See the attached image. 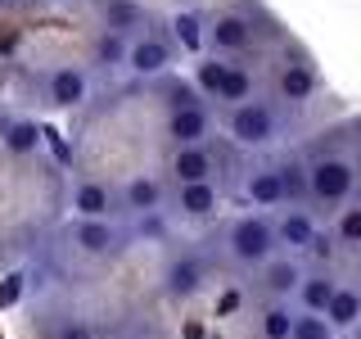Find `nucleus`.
Wrapping results in <instances>:
<instances>
[{"instance_id": "obj_30", "label": "nucleus", "mask_w": 361, "mask_h": 339, "mask_svg": "<svg viewBox=\"0 0 361 339\" xmlns=\"http://www.w3.org/2000/svg\"><path fill=\"white\" fill-rule=\"evenodd\" d=\"M118 54H122V41H118V37H113V32H109V37L99 41V59H109V64H113V59H118Z\"/></svg>"}, {"instance_id": "obj_3", "label": "nucleus", "mask_w": 361, "mask_h": 339, "mask_svg": "<svg viewBox=\"0 0 361 339\" xmlns=\"http://www.w3.org/2000/svg\"><path fill=\"white\" fill-rule=\"evenodd\" d=\"M271 249H276V231H271L267 222L244 218V222L231 226V254L240 258V263H267Z\"/></svg>"}, {"instance_id": "obj_6", "label": "nucleus", "mask_w": 361, "mask_h": 339, "mask_svg": "<svg viewBox=\"0 0 361 339\" xmlns=\"http://www.w3.org/2000/svg\"><path fill=\"white\" fill-rule=\"evenodd\" d=\"M127 64H131V73L154 77V73H163V68L172 64V50H167L163 37H140V41L127 50Z\"/></svg>"}, {"instance_id": "obj_21", "label": "nucleus", "mask_w": 361, "mask_h": 339, "mask_svg": "<svg viewBox=\"0 0 361 339\" xmlns=\"http://www.w3.org/2000/svg\"><path fill=\"white\" fill-rule=\"evenodd\" d=\"M293 316L285 312V308H267V316H262V335L267 339H293Z\"/></svg>"}, {"instance_id": "obj_1", "label": "nucleus", "mask_w": 361, "mask_h": 339, "mask_svg": "<svg viewBox=\"0 0 361 339\" xmlns=\"http://www.w3.org/2000/svg\"><path fill=\"white\" fill-rule=\"evenodd\" d=\"M307 181H312V190L307 195L312 199H321V203H343L348 195H353V163L348 158H316V163L307 167Z\"/></svg>"}, {"instance_id": "obj_2", "label": "nucleus", "mask_w": 361, "mask_h": 339, "mask_svg": "<svg viewBox=\"0 0 361 339\" xmlns=\"http://www.w3.org/2000/svg\"><path fill=\"white\" fill-rule=\"evenodd\" d=\"M226 127H231V136L240 145H267L271 136H276V109L271 105H262V100H244V105H235L231 109V122H226Z\"/></svg>"}, {"instance_id": "obj_29", "label": "nucleus", "mask_w": 361, "mask_h": 339, "mask_svg": "<svg viewBox=\"0 0 361 339\" xmlns=\"http://www.w3.org/2000/svg\"><path fill=\"white\" fill-rule=\"evenodd\" d=\"M293 339H330V335H325V321H321V316H302V321L293 326Z\"/></svg>"}, {"instance_id": "obj_32", "label": "nucleus", "mask_w": 361, "mask_h": 339, "mask_svg": "<svg viewBox=\"0 0 361 339\" xmlns=\"http://www.w3.org/2000/svg\"><path fill=\"white\" fill-rule=\"evenodd\" d=\"M0 5H5V0H0Z\"/></svg>"}, {"instance_id": "obj_22", "label": "nucleus", "mask_w": 361, "mask_h": 339, "mask_svg": "<svg viewBox=\"0 0 361 339\" xmlns=\"http://www.w3.org/2000/svg\"><path fill=\"white\" fill-rule=\"evenodd\" d=\"M172 28H176V41L180 45H185V50H203V23L195 18V14H176V23H172Z\"/></svg>"}, {"instance_id": "obj_23", "label": "nucleus", "mask_w": 361, "mask_h": 339, "mask_svg": "<svg viewBox=\"0 0 361 339\" xmlns=\"http://www.w3.org/2000/svg\"><path fill=\"white\" fill-rule=\"evenodd\" d=\"M248 90H253V82H248V73H240V68H231V73H226V82H221V95H217V100H235V105H244V100H248Z\"/></svg>"}, {"instance_id": "obj_27", "label": "nucleus", "mask_w": 361, "mask_h": 339, "mask_svg": "<svg viewBox=\"0 0 361 339\" xmlns=\"http://www.w3.org/2000/svg\"><path fill=\"white\" fill-rule=\"evenodd\" d=\"M18 294H23V276H18V271H9V276L0 280V308H14Z\"/></svg>"}, {"instance_id": "obj_17", "label": "nucleus", "mask_w": 361, "mask_h": 339, "mask_svg": "<svg viewBox=\"0 0 361 339\" xmlns=\"http://www.w3.org/2000/svg\"><path fill=\"white\" fill-rule=\"evenodd\" d=\"M267 285L276 290V294L298 290V285H302V267H298V263H271V271H267Z\"/></svg>"}, {"instance_id": "obj_7", "label": "nucleus", "mask_w": 361, "mask_h": 339, "mask_svg": "<svg viewBox=\"0 0 361 339\" xmlns=\"http://www.w3.org/2000/svg\"><path fill=\"white\" fill-rule=\"evenodd\" d=\"M167 136L176 141V150L199 145L203 136H208V113H203V109H176L172 118H167Z\"/></svg>"}, {"instance_id": "obj_15", "label": "nucleus", "mask_w": 361, "mask_h": 339, "mask_svg": "<svg viewBox=\"0 0 361 339\" xmlns=\"http://www.w3.org/2000/svg\"><path fill=\"white\" fill-rule=\"evenodd\" d=\"M199 280H203V267L195 258H180V263H172V271H167V290L172 294H195Z\"/></svg>"}, {"instance_id": "obj_10", "label": "nucleus", "mask_w": 361, "mask_h": 339, "mask_svg": "<svg viewBox=\"0 0 361 339\" xmlns=\"http://www.w3.org/2000/svg\"><path fill=\"white\" fill-rule=\"evenodd\" d=\"M73 208L82 213L86 222H99L109 213V190L104 186H95V181H86V186H77L73 190Z\"/></svg>"}, {"instance_id": "obj_16", "label": "nucleus", "mask_w": 361, "mask_h": 339, "mask_svg": "<svg viewBox=\"0 0 361 339\" xmlns=\"http://www.w3.org/2000/svg\"><path fill=\"white\" fill-rule=\"evenodd\" d=\"M180 208L195 213V218H203V213L217 208V190H212L208 181H199V186H180Z\"/></svg>"}, {"instance_id": "obj_14", "label": "nucleus", "mask_w": 361, "mask_h": 339, "mask_svg": "<svg viewBox=\"0 0 361 339\" xmlns=\"http://www.w3.org/2000/svg\"><path fill=\"white\" fill-rule=\"evenodd\" d=\"M158 203H163V190H158V181L135 177L131 186H127V208H135V213H154Z\"/></svg>"}, {"instance_id": "obj_31", "label": "nucleus", "mask_w": 361, "mask_h": 339, "mask_svg": "<svg viewBox=\"0 0 361 339\" xmlns=\"http://www.w3.org/2000/svg\"><path fill=\"white\" fill-rule=\"evenodd\" d=\"M59 339H90V331H86V326H68Z\"/></svg>"}, {"instance_id": "obj_18", "label": "nucleus", "mask_w": 361, "mask_h": 339, "mask_svg": "<svg viewBox=\"0 0 361 339\" xmlns=\"http://www.w3.org/2000/svg\"><path fill=\"white\" fill-rule=\"evenodd\" d=\"M325 316H330L334 326H353L357 316H361V299H357L353 290H338V294H334V303H330V312H325Z\"/></svg>"}, {"instance_id": "obj_8", "label": "nucleus", "mask_w": 361, "mask_h": 339, "mask_svg": "<svg viewBox=\"0 0 361 339\" xmlns=\"http://www.w3.org/2000/svg\"><path fill=\"white\" fill-rule=\"evenodd\" d=\"M172 172H176L180 186H199V181H208V172H212V154L199 150V145H190V150H176Z\"/></svg>"}, {"instance_id": "obj_12", "label": "nucleus", "mask_w": 361, "mask_h": 339, "mask_svg": "<svg viewBox=\"0 0 361 339\" xmlns=\"http://www.w3.org/2000/svg\"><path fill=\"white\" fill-rule=\"evenodd\" d=\"M248 199L262 203V208H271V203H280V199H289V195H285V177H280V172H253V177H248Z\"/></svg>"}, {"instance_id": "obj_24", "label": "nucleus", "mask_w": 361, "mask_h": 339, "mask_svg": "<svg viewBox=\"0 0 361 339\" xmlns=\"http://www.w3.org/2000/svg\"><path fill=\"white\" fill-rule=\"evenodd\" d=\"M167 105L176 109H199V90L190 86V82H167Z\"/></svg>"}, {"instance_id": "obj_5", "label": "nucleus", "mask_w": 361, "mask_h": 339, "mask_svg": "<svg viewBox=\"0 0 361 339\" xmlns=\"http://www.w3.org/2000/svg\"><path fill=\"white\" fill-rule=\"evenodd\" d=\"M86 73L82 68H54L50 73V82H45V95H50V105H59V109H77V105H86Z\"/></svg>"}, {"instance_id": "obj_13", "label": "nucleus", "mask_w": 361, "mask_h": 339, "mask_svg": "<svg viewBox=\"0 0 361 339\" xmlns=\"http://www.w3.org/2000/svg\"><path fill=\"white\" fill-rule=\"evenodd\" d=\"M276 235H280V240H285L289 249L316 244V226H312L307 213H285V218H280V226H276Z\"/></svg>"}, {"instance_id": "obj_25", "label": "nucleus", "mask_w": 361, "mask_h": 339, "mask_svg": "<svg viewBox=\"0 0 361 339\" xmlns=\"http://www.w3.org/2000/svg\"><path fill=\"white\" fill-rule=\"evenodd\" d=\"M226 73H231L226 64H203V68H199V86L208 90V95H221V82H226Z\"/></svg>"}, {"instance_id": "obj_26", "label": "nucleus", "mask_w": 361, "mask_h": 339, "mask_svg": "<svg viewBox=\"0 0 361 339\" xmlns=\"http://www.w3.org/2000/svg\"><path fill=\"white\" fill-rule=\"evenodd\" d=\"M338 240L343 244H361V208H348L338 218Z\"/></svg>"}, {"instance_id": "obj_11", "label": "nucleus", "mask_w": 361, "mask_h": 339, "mask_svg": "<svg viewBox=\"0 0 361 339\" xmlns=\"http://www.w3.org/2000/svg\"><path fill=\"white\" fill-rule=\"evenodd\" d=\"M122 235L113 231L109 222H82L77 226V244L86 249V254H109V249H118Z\"/></svg>"}, {"instance_id": "obj_28", "label": "nucleus", "mask_w": 361, "mask_h": 339, "mask_svg": "<svg viewBox=\"0 0 361 339\" xmlns=\"http://www.w3.org/2000/svg\"><path fill=\"white\" fill-rule=\"evenodd\" d=\"M280 177H285V195H302V190H312V181L302 167H280Z\"/></svg>"}, {"instance_id": "obj_4", "label": "nucleus", "mask_w": 361, "mask_h": 339, "mask_svg": "<svg viewBox=\"0 0 361 339\" xmlns=\"http://www.w3.org/2000/svg\"><path fill=\"white\" fill-rule=\"evenodd\" d=\"M208 41H212V50H221V54H240V50H248V41H253V23L244 14H221L208 28Z\"/></svg>"}, {"instance_id": "obj_9", "label": "nucleus", "mask_w": 361, "mask_h": 339, "mask_svg": "<svg viewBox=\"0 0 361 339\" xmlns=\"http://www.w3.org/2000/svg\"><path fill=\"white\" fill-rule=\"evenodd\" d=\"M276 90H280V100H307L312 90H316V77H312V68L307 64H285L280 68V82H276Z\"/></svg>"}, {"instance_id": "obj_20", "label": "nucleus", "mask_w": 361, "mask_h": 339, "mask_svg": "<svg viewBox=\"0 0 361 339\" xmlns=\"http://www.w3.org/2000/svg\"><path fill=\"white\" fill-rule=\"evenodd\" d=\"M334 294H338V290H334V280H307V285H302V303H307L312 312H321V308L330 312Z\"/></svg>"}, {"instance_id": "obj_19", "label": "nucleus", "mask_w": 361, "mask_h": 339, "mask_svg": "<svg viewBox=\"0 0 361 339\" xmlns=\"http://www.w3.org/2000/svg\"><path fill=\"white\" fill-rule=\"evenodd\" d=\"M5 145L14 154H32L41 145V127L37 122H14V127H9V136H5Z\"/></svg>"}]
</instances>
